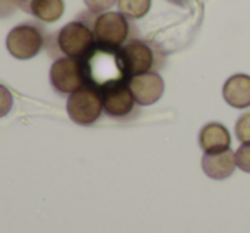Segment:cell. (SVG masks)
Masks as SVG:
<instances>
[{
	"label": "cell",
	"mask_w": 250,
	"mask_h": 233,
	"mask_svg": "<svg viewBox=\"0 0 250 233\" xmlns=\"http://www.w3.org/2000/svg\"><path fill=\"white\" fill-rule=\"evenodd\" d=\"M77 19L91 28L100 52L115 55L125 43L129 42V19L124 18L120 12L108 11L101 12V14H93V12L87 11L79 14Z\"/></svg>",
	"instance_id": "obj_1"
},
{
	"label": "cell",
	"mask_w": 250,
	"mask_h": 233,
	"mask_svg": "<svg viewBox=\"0 0 250 233\" xmlns=\"http://www.w3.org/2000/svg\"><path fill=\"white\" fill-rule=\"evenodd\" d=\"M115 60L120 77L127 81L139 74L156 72L161 69L165 64V53L154 43L134 38L115 53Z\"/></svg>",
	"instance_id": "obj_2"
},
{
	"label": "cell",
	"mask_w": 250,
	"mask_h": 233,
	"mask_svg": "<svg viewBox=\"0 0 250 233\" xmlns=\"http://www.w3.org/2000/svg\"><path fill=\"white\" fill-rule=\"evenodd\" d=\"M45 45L50 53H60L62 57L86 60V62H89L98 52L93 31L79 19L60 28L55 35H50Z\"/></svg>",
	"instance_id": "obj_3"
},
{
	"label": "cell",
	"mask_w": 250,
	"mask_h": 233,
	"mask_svg": "<svg viewBox=\"0 0 250 233\" xmlns=\"http://www.w3.org/2000/svg\"><path fill=\"white\" fill-rule=\"evenodd\" d=\"M93 83L91 64L86 60L60 57L50 67V84L62 96H70L72 93Z\"/></svg>",
	"instance_id": "obj_4"
},
{
	"label": "cell",
	"mask_w": 250,
	"mask_h": 233,
	"mask_svg": "<svg viewBox=\"0 0 250 233\" xmlns=\"http://www.w3.org/2000/svg\"><path fill=\"white\" fill-rule=\"evenodd\" d=\"M100 89L103 98V111L110 119L127 120L137 113V101L125 79L118 77L106 81L100 84Z\"/></svg>",
	"instance_id": "obj_5"
},
{
	"label": "cell",
	"mask_w": 250,
	"mask_h": 233,
	"mask_svg": "<svg viewBox=\"0 0 250 233\" xmlns=\"http://www.w3.org/2000/svg\"><path fill=\"white\" fill-rule=\"evenodd\" d=\"M67 113L77 126H93L103 113V98L98 84H87L67 100Z\"/></svg>",
	"instance_id": "obj_6"
},
{
	"label": "cell",
	"mask_w": 250,
	"mask_h": 233,
	"mask_svg": "<svg viewBox=\"0 0 250 233\" xmlns=\"http://www.w3.org/2000/svg\"><path fill=\"white\" fill-rule=\"evenodd\" d=\"M46 43V35L42 26L26 22L19 24L7 35L5 45L12 57L19 60H29L36 57Z\"/></svg>",
	"instance_id": "obj_7"
},
{
	"label": "cell",
	"mask_w": 250,
	"mask_h": 233,
	"mask_svg": "<svg viewBox=\"0 0 250 233\" xmlns=\"http://www.w3.org/2000/svg\"><path fill=\"white\" fill-rule=\"evenodd\" d=\"M130 91L136 98L137 105L147 106L154 105L165 93V81L158 72H146L127 79Z\"/></svg>",
	"instance_id": "obj_8"
},
{
	"label": "cell",
	"mask_w": 250,
	"mask_h": 233,
	"mask_svg": "<svg viewBox=\"0 0 250 233\" xmlns=\"http://www.w3.org/2000/svg\"><path fill=\"white\" fill-rule=\"evenodd\" d=\"M199 144H201L204 154H218L229 149L231 137L223 124L211 122L202 127L201 134H199Z\"/></svg>",
	"instance_id": "obj_9"
},
{
	"label": "cell",
	"mask_w": 250,
	"mask_h": 233,
	"mask_svg": "<svg viewBox=\"0 0 250 233\" xmlns=\"http://www.w3.org/2000/svg\"><path fill=\"white\" fill-rule=\"evenodd\" d=\"M223 98L233 108H249L250 106V76L247 74H235L223 86Z\"/></svg>",
	"instance_id": "obj_10"
},
{
	"label": "cell",
	"mask_w": 250,
	"mask_h": 233,
	"mask_svg": "<svg viewBox=\"0 0 250 233\" xmlns=\"http://www.w3.org/2000/svg\"><path fill=\"white\" fill-rule=\"evenodd\" d=\"M235 168V153L231 149H226L218 154H204L202 156V170L212 180H225L229 175H233Z\"/></svg>",
	"instance_id": "obj_11"
},
{
	"label": "cell",
	"mask_w": 250,
	"mask_h": 233,
	"mask_svg": "<svg viewBox=\"0 0 250 233\" xmlns=\"http://www.w3.org/2000/svg\"><path fill=\"white\" fill-rule=\"evenodd\" d=\"M22 11L43 22H55L63 16L65 5L63 0H28Z\"/></svg>",
	"instance_id": "obj_12"
},
{
	"label": "cell",
	"mask_w": 250,
	"mask_h": 233,
	"mask_svg": "<svg viewBox=\"0 0 250 233\" xmlns=\"http://www.w3.org/2000/svg\"><path fill=\"white\" fill-rule=\"evenodd\" d=\"M117 7L124 18L136 21L149 12L151 0H117Z\"/></svg>",
	"instance_id": "obj_13"
},
{
	"label": "cell",
	"mask_w": 250,
	"mask_h": 233,
	"mask_svg": "<svg viewBox=\"0 0 250 233\" xmlns=\"http://www.w3.org/2000/svg\"><path fill=\"white\" fill-rule=\"evenodd\" d=\"M236 139L242 144H250V113H243L235 126Z\"/></svg>",
	"instance_id": "obj_14"
},
{
	"label": "cell",
	"mask_w": 250,
	"mask_h": 233,
	"mask_svg": "<svg viewBox=\"0 0 250 233\" xmlns=\"http://www.w3.org/2000/svg\"><path fill=\"white\" fill-rule=\"evenodd\" d=\"M235 163L245 173H250V144H242L235 151Z\"/></svg>",
	"instance_id": "obj_15"
},
{
	"label": "cell",
	"mask_w": 250,
	"mask_h": 233,
	"mask_svg": "<svg viewBox=\"0 0 250 233\" xmlns=\"http://www.w3.org/2000/svg\"><path fill=\"white\" fill-rule=\"evenodd\" d=\"M87 11L93 12V14H101V12H108L115 4L117 0H84Z\"/></svg>",
	"instance_id": "obj_16"
},
{
	"label": "cell",
	"mask_w": 250,
	"mask_h": 233,
	"mask_svg": "<svg viewBox=\"0 0 250 233\" xmlns=\"http://www.w3.org/2000/svg\"><path fill=\"white\" fill-rule=\"evenodd\" d=\"M12 106H14V98H12V93L5 86L0 84V119L9 113V111L12 110Z\"/></svg>",
	"instance_id": "obj_17"
},
{
	"label": "cell",
	"mask_w": 250,
	"mask_h": 233,
	"mask_svg": "<svg viewBox=\"0 0 250 233\" xmlns=\"http://www.w3.org/2000/svg\"><path fill=\"white\" fill-rule=\"evenodd\" d=\"M18 9L16 0H0V18H7Z\"/></svg>",
	"instance_id": "obj_18"
},
{
	"label": "cell",
	"mask_w": 250,
	"mask_h": 233,
	"mask_svg": "<svg viewBox=\"0 0 250 233\" xmlns=\"http://www.w3.org/2000/svg\"><path fill=\"white\" fill-rule=\"evenodd\" d=\"M171 2H173V4H187V2H190V0H171Z\"/></svg>",
	"instance_id": "obj_19"
}]
</instances>
